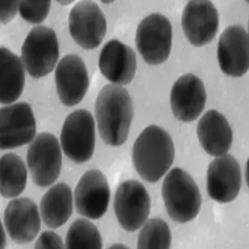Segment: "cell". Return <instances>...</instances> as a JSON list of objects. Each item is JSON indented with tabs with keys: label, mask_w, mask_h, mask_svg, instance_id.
<instances>
[{
	"label": "cell",
	"mask_w": 249,
	"mask_h": 249,
	"mask_svg": "<svg viewBox=\"0 0 249 249\" xmlns=\"http://www.w3.org/2000/svg\"><path fill=\"white\" fill-rule=\"evenodd\" d=\"M95 113L102 139L110 146L127 140L133 119V103L126 89L120 85L102 88L95 103Z\"/></svg>",
	"instance_id": "1"
},
{
	"label": "cell",
	"mask_w": 249,
	"mask_h": 249,
	"mask_svg": "<svg viewBox=\"0 0 249 249\" xmlns=\"http://www.w3.org/2000/svg\"><path fill=\"white\" fill-rule=\"evenodd\" d=\"M175 154V145L170 134L160 126L150 125L134 143L132 160L143 179L156 183L172 165Z\"/></svg>",
	"instance_id": "2"
},
{
	"label": "cell",
	"mask_w": 249,
	"mask_h": 249,
	"mask_svg": "<svg viewBox=\"0 0 249 249\" xmlns=\"http://www.w3.org/2000/svg\"><path fill=\"white\" fill-rule=\"evenodd\" d=\"M162 197L168 214L179 224L195 219L201 208L198 185L192 176L180 168H174L164 178Z\"/></svg>",
	"instance_id": "3"
},
{
	"label": "cell",
	"mask_w": 249,
	"mask_h": 249,
	"mask_svg": "<svg viewBox=\"0 0 249 249\" xmlns=\"http://www.w3.org/2000/svg\"><path fill=\"white\" fill-rule=\"evenodd\" d=\"M59 57V45L53 29L37 26L29 32L22 47V60L34 78L45 77L53 70Z\"/></svg>",
	"instance_id": "4"
},
{
	"label": "cell",
	"mask_w": 249,
	"mask_h": 249,
	"mask_svg": "<svg viewBox=\"0 0 249 249\" xmlns=\"http://www.w3.org/2000/svg\"><path fill=\"white\" fill-rule=\"evenodd\" d=\"M172 25L158 13L144 18L136 29V44L144 62L160 65L170 57L172 48Z\"/></svg>",
	"instance_id": "5"
},
{
	"label": "cell",
	"mask_w": 249,
	"mask_h": 249,
	"mask_svg": "<svg viewBox=\"0 0 249 249\" xmlns=\"http://www.w3.org/2000/svg\"><path fill=\"white\" fill-rule=\"evenodd\" d=\"M96 143L95 122L84 109L75 110L67 117L61 132V144L66 156L77 164L93 156Z\"/></svg>",
	"instance_id": "6"
},
{
	"label": "cell",
	"mask_w": 249,
	"mask_h": 249,
	"mask_svg": "<svg viewBox=\"0 0 249 249\" xmlns=\"http://www.w3.org/2000/svg\"><path fill=\"white\" fill-rule=\"evenodd\" d=\"M27 162L34 184L39 187L53 184L59 177L62 164L57 137L48 132L36 136L29 145Z\"/></svg>",
	"instance_id": "7"
},
{
	"label": "cell",
	"mask_w": 249,
	"mask_h": 249,
	"mask_svg": "<svg viewBox=\"0 0 249 249\" xmlns=\"http://www.w3.org/2000/svg\"><path fill=\"white\" fill-rule=\"evenodd\" d=\"M114 211L123 230L135 232L147 220L150 198L144 185L136 180L120 184L114 198Z\"/></svg>",
	"instance_id": "8"
},
{
	"label": "cell",
	"mask_w": 249,
	"mask_h": 249,
	"mask_svg": "<svg viewBox=\"0 0 249 249\" xmlns=\"http://www.w3.org/2000/svg\"><path fill=\"white\" fill-rule=\"evenodd\" d=\"M36 121L28 102H18L1 108L0 111V147L12 150L34 141Z\"/></svg>",
	"instance_id": "9"
},
{
	"label": "cell",
	"mask_w": 249,
	"mask_h": 249,
	"mask_svg": "<svg viewBox=\"0 0 249 249\" xmlns=\"http://www.w3.org/2000/svg\"><path fill=\"white\" fill-rule=\"evenodd\" d=\"M68 22L71 37L84 49L97 48L105 37V15L93 1L77 3L69 14Z\"/></svg>",
	"instance_id": "10"
},
{
	"label": "cell",
	"mask_w": 249,
	"mask_h": 249,
	"mask_svg": "<svg viewBox=\"0 0 249 249\" xmlns=\"http://www.w3.org/2000/svg\"><path fill=\"white\" fill-rule=\"evenodd\" d=\"M107 179L99 170H88L75 190L77 213L86 218L98 219L105 214L110 202Z\"/></svg>",
	"instance_id": "11"
},
{
	"label": "cell",
	"mask_w": 249,
	"mask_h": 249,
	"mask_svg": "<svg viewBox=\"0 0 249 249\" xmlns=\"http://www.w3.org/2000/svg\"><path fill=\"white\" fill-rule=\"evenodd\" d=\"M182 28L191 44L206 45L218 32V10L210 1H189L182 14Z\"/></svg>",
	"instance_id": "12"
},
{
	"label": "cell",
	"mask_w": 249,
	"mask_h": 249,
	"mask_svg": "<svg viewBox=\"0 0 249 249\" xmlns=\"http://www.w3.org/2000/svg\"><path fill=\"white\" fill-rule=\"evenodd\" d=\"M57 95L63 105L73 107L82 102L89 88L85 62L76 54L62 57L55 71Z\"/></svg>",
	"instance_id": "13"
},
{
	"label": "cell",
	"mask_w": 249,
	"mask_h": 249,
	"mask_svg": "<svg viewBox=\"0 0 249 249\" xmlns=\"http://www.w3.org/2000/svg\"><path fill=\"white\" fill-rule=\"evenodd\" d=\"M242 174L240 165L230 155L218 156L210 163L207 172V190L213 200L230 203L240 191Z\"/></svg>",
	"instance_id": "14"
},
{
	"label": "cell",
	"mask_w": 249,
	"mask_h": 249,
	"mask_svg": "<svg viewBox=\"0 0 249 249\" xmlns=\"http://www.w3.org/2000/svg\"><path fill=\"white\" fill-rule=\"evenodd\" d=\"M207 95L204 83L194 74H185L173 85L170 105L173 114L178 121H196L204 110Z\"/></svg>",
	"instance_id": "15"
},
{
	"label": "cell",
	"mask_w": 249,
	"mask_h": 249,
	"mask_svg": "<svg viewBox=\"0 0 249 249\" xmlns=\"http://www.w3.org/2000/svg\"><path fill=\"white\" fill-rule=\"evenodd\" d=\"M218 59L221 70L228 76L239 77L248 71L249 34L242 26H230L221 34L218 42Z\"/></svg>",
	"instance_id": "16"
},
{
	"label": "cell",
	"mask_w": 249,
	"mask_h": 249,
	"mask_svg": "<svg viewBox=\"0 0 249 249\" xmlns=\"http://www.w3.org/2000/svg\"><path fill=\"white\" fill-rule=\"evenodd\" d=\"M4 224L10 238L16 244H29L41 230L37 204L29 198L13 199L6 207Z\"/></svg>",
	"instance_id": "17"
},
{
	"label": "cell",
	"mask_w": 249,
	"mask_h": 249,
	"mask_svg": "<svg viewBox=\"0 0 249 249\" xmlns=\"http://www.w3.org/2000/svg\"><path fill=\"white\" fill-rule=\"evenodd\" d=\"M136 56L132 48L118 40H110L102 48L99 68L102 75L116 85H127L136 72Z\"/></svg>",
	"instance_id": "18"
},
{
	"label": "cell",
	"mask_w": 249,
	"mask_h": 249,
	"mask_svg": "<svg viewBox=\"0 0 249 249\" xmlns=\"http://www.w3.org/2000/svg\"><path fill=\"white\" fill-rule=\"evenodd\" d=\"M197 135L202 147L210 156L226 155L232 145V129L225 116L218 110H209L202 116Z\"/></svg>",
	"instance_id": "19"
},
{
	"label": "cell",
	"mask_w": 249,
	"mask_h": 249,
	"mask_svg": "<svg viewBox=\"0 0 249 249\" xmlns=\"http://www.w3.org/2000/svg\"><path fill=\"white\" fill-rule=\"evenodd\" d=\"M40 209L46 226L51 229L62 226L72 214L73 198L71 188L64 183L55 184L43 196Z\"/></svg>",
	"instance_id": "20"
},
{
	"label": "cell",
	"mask_w": 249,
	"mask_h": 249,
	"mask_svg": "<svg viewBox=\"0 0 249 249\" xmlns=\"http://www.w3.org/2000/svg\"><path fill=\"white\" fill-rule=\"evenodd\" d=\"M23 63L16 54L8 48L0 50L1 92L2 104H11L19 98L25 84V71Z\"/></svg>",
	"instance_id": "21"
},
{
	"label": "cell",
	"mask_w": 249,
	"mask_h": 249,
	"mask_svg": "<svg viewBox=\"0 0 249 249\" xmlns=\"http://www.w3.org/2000/svg\"><path fill=\"white\" fill-rule=\"evenodd\" d=\"M0 192L3 198L19 196L25 189L28 171L25 163L15 153L5 154L0 160Z\"/></svg>",
	"instance_id": "22"
},
{
	"label": "cell",
	"mask_w": 249,
	"mask_h": 249,
	"mask_svg": "<svg viewBox=\"0 0 249 249\" xmlns=\"http://www.w3.org/2000/svg\"><path fill=\"white\" fill-rule=\"evenodd\" d=\"M68 249H101L102 238L100 232L91 222L78 218L71 224L66 238Z\"/></svg>",
	"instance_id": "23"
},
{
	"label": "cell",
	"mask_w": 249,
	"mask_h": 249,
	"mask_svg": "<svg viewBox=\"0 0 249 249\" xmlns=\"http://www.w3.org/2000/svg\"><path fill=\"white\" fill-rule=\"evenodd\" d=\"M171 232L166 222L151 218L140 232L137 248L140 249H168L171 245Z\"/></svg>",
	"instance_id": "24"
},
{
	"label": "cell",
	"mask_w": 249,
	"mask_h": 249,
	"mask_svg": "<svg viewBox=\"0 0 249 249\" xmlns=\"http://www.w3.org/2000/svg\"><path fill=\"white\" fill-rule=\"evenodd\" d=\"M51 8V1H19L18 12L28 23L38 24L45 19Z\"/></svg>",
	"instance_id": "25"
},
{
	"label": "cell",
	"mask_w": 249,
	"mask_h": 249,
	"mask_svg": "<svg viewBox=\"0 0 249 249\" xmlns=\"http://www.w3.org/2000/svg\"><path fill=\"white\" fill-rule=\"evenodd\" d=\"M34 247L39 249H62L64 245L59 235L53 231H45L40 235Z\"/></svg>",
	"instance_id": "26"
},
{
	"label": "cell",
	"mask_w": 249,
	"mask_h": 249,
	"mask_svg": "<svg viewBox=\"0 0 249 249\" xmlns=\"http://www.w3.org/2000/svg\"><path fill=\"white\" fill-rule=\"evenodd\" d=\"M1 22L7 24L17 14L19 2L18 1H1Z\"/></svg>",
	"instance_id": "27"
}]
</instances>
